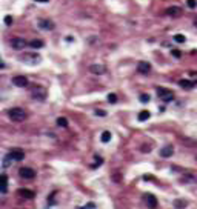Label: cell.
<instances>
[{"label": "cell", "mask_w": 197, "mask_h": 209, "mask_svg": "<svg viewBox=\"0 0 197 209\" xmlns=\"http://www.w3.org/2000/svg\"><path fill=\"white\" fill-rule=\"evenodd\" d=\"M191 78H193V83H197V72L191 74Z\"/></svg>", "instance_id": "cell-31"}, {"label": "cell", "mask_w": 197, "mask_h": 209, "mask_svg": "<svg viewBox=\"0 0 197 209\" xmlns=\"http://www.w3.org/2000/svg\"><path fill=\"white\" fill-rule=\"evenodd\" d=\"M96 115L105 117V115H106V111H103V109H96Z\"/></svg>", "instance_id": "cell-28"}, {"label": "cell", "mask_w": 197, "mask_h": 209, "mask_svg": "<svg viewBox=\"0 0 197 209\" xmlns=\"http://www.w3.org/2000/svg\"><path fill=\"white\" fill-rule=\"evenodd\" d=\"M174 154V148L171 146V144H166V146H163L160 149V155L163 158H168V157H171V155Z\"/></svg>", "instance_id": "cell-10"}, {"label": "cell", "mask_w": 197, "mask_h": 209, "mask_svg": "<svg viewBox=\"0 0 197 209\" xmlns=\"http://www.w3.org/2000/svg\"><path fill=\"white\" fill-rule=\"evenodd\" d=\"M26 45V42L23 39H13L11 40V46L14 48V49H23Z\"/></svg>", "instance_id": "cell-12"}, {"label": "cell", "mask_w": 197, "mask_h": 209, "mask_svg": "<svg viewBox=\"0 0 197 209\" xmlns=\"http://www.w3.org/2000/svg\"><path fill=\"white\" fill-rule=\"evenodd\" d=\"M8 155L11 157V160H17V162L25 158V154H23V151H20V149H14V151H11Z\"/></svg>", "instance_id": "cell-9"}, {"label": "cell", "mask_w": 197, "mask_h": 209, "mask_svg": "<svg viewBox=\"0 0 197 209\" xmlns=\"http://www.w3.org/2000/svg\"><path fill=\"white\" fill-rule=\"evenodd\" d=\"M39 28L40 29H45V31H51L52 28H54V23L51 22V20H48V19H42V20H39Z\"/></svg>", "instance_id": "cell-7"}, {"label": "cell", "mask_w": 197, "mask_h": 209, "mask_svg": "<svg viewBox=\"0 0 197 209\" xmlns=\"http://www.w3.org/2000/svg\"><path fill=\"white\" fill-rule=\"evenodd\" d=\"M171 54H173V57H176V58H180V57H182V52H180L179 49H173Z\"/></svg>", "instance_id": "cell-25"}, {"label": "cell", "mask_w": 197, "mask_h": 209, "mask_svg": "<svg viewBox=\"0 0 197 209\" xmlns=\"http://www.w3.org/2000/svg\"><path fill=\"white\" fill-rule=\"evenodd\" d=\"M19 175L22 177V178H25V180H31V178H34L36 177V171L28 168V166H23V168L19 169Z\"/></svg>", "instance_id": "cell-2"}, {"label": "cell", "mask_w": 197, "mask_h": 209, "mask_svg": "<svg viewBox=\"0 0 197 209\" xmlns=\"http://www.w3.org/2000/svg\"><path fill=\"white\" fill-rule=\"evenodd\" d=\"M57 125L62 126V128H66L68 126V120L65 119V117H59V119H57Z\"/></svg>", "instance_id": "cell-22"}, {"label": "cell", "mask_w": 197, "mask_h": 209, "mask_svg": "<svg viewBox=\"0 0 197 209\" xmlns=\"http://www.w3.org/2000/svg\"><path fill=\"white\" fill-rule=\"evenodd\" d=\"M187 5H188L191 9H194V8H196V0H187Z\"/></svg>", "instance_id": "cell-27"}, {"label": "cell", "mask_w": 197, "mask_h": 209, "mask_svg": "<svg viewBox=\"0 0 197 209\" xmlns=\"http://www.w3.org/2000/svg\"><path fill=\"white\" fill-rule=\"evenodd\" d=\"M100 140L103 143H108L109 140H111V132L109 131H105V132H102V137H100Z\"/></svg>", "instance_id": "cell-19"}, {"label": "cell", "mask_w": 197, "mask_h": 209, "mask_svg": "<svg viewBox=\"0 0 197 209\" xmlns=\"http://www.w3.org/2000/svg\"><path fill=\"white\" fill-rule=\"evenodd\" d=\"M137 71L142 72V74H148L151 71V65L148 62H139L137 63Z\"/></svg>", "instance_id": "cell-11"}, {"label": "cell", "mask_w": 197, "mask_h": 209, "mask_svg": "<svg viewBox=\"0 0 197 209\" xmlns=\"http://www.w3.org/2000/svg\"><path fill=\"white\" fill-rule=\"evenodd\" d=\"M196 158H197V155H196Z\"/></svg>", "instance_id": "cell-35"}, {"label": "cell", "mask_w": 197, "mask_h": 209, "mask_svg": "<svg viewBox=\"0 0 197 209\" xmlns=\"http://www.w3.org/2000/svg\"><path fill=\"white\" fill-rule=\"evenodd\" d=\"M31 95H32L34 99H37V100H43V99L46 97V92H45V89H43V88H40V86H34V88H32Z\"/></svg>", "instance_id": "cell-5"}, {"label": "cell", "mask_w": 197, "mask_h": 209, "mask_svg": "<svg viewBox=\"0 0 197 209\" xmlns=\"http://www.w3.org/2000/svg\"><path fill=\"white\" fill-rule=\"evenodd\" d=\"M157 94H159V97H160L163 101H171L174 99V94H173V91H169V89H163V88H159L157 89Z\"/></svg>", "instance_id": "cell-3"}, {"label": "cell", "mask_w": 197, "mask_h": 209, "mask_svg": "<svg viewBox=\"0 0 197 209\" xmlns=\"http://www.w3.org/2000/svg\"><path fill=\"white\" fill-rule=\"evenodd\" d=\"M6 183H8V177L0 175V192H6Z\"/></svg>", "instance_id": "cell-17"}, {"label": "cell", "mask_w": 197, "mask_h": 209, "mask_svg": "<svg viewBox=\"0 0 197 209\" xmlns=\"http://www.w3.org/2000/svg\"><path fill=\"white\" fill-rule=\"evenodd\" d=\"M174 40H176L177 43H185V35H182V34H176V35H174Z\"/></svg>", "instance_id": "cell-23"}, {"label": "cell", "mask_w": 197, "mask_h": 209, "mask_svg": "<svg viewBox=\"0 0 197 209\" xmlns=\"http://www.w3.org/2000/svg\"><path fill=\"white\" fill-rule=\"evenodd\" d=\"M83 209H96V205H94V203H89V205H86Z\"/></svg>", "instance_id": "cell-30"}, {"label": "cell", "mask_w": 197, "mask_h": 209, "mask_svg": "<svg viewBox=\"0 0 197 209\" xmlns=\"http://www.w3.org/2000/svg\"><path fill=\"white\" fill-rule=\"evenodd\" d=\"M108 101H109V103H116V101H117V95L111 92V94L108 95Z\"/></svg>", "instance_id": "cell-24"}, {"label": "cell", "mask_w": 197, "mask_h": 209, "mask_svg": "<svg viewBox=\"0 0 197 209\" xmlns=\"http://www.w3.org/2000/svg\"><path fill=\"white\" fill-rule=\"evenodd\" d=\"M22 60L26 62V63H39L40 57H39V54H23Z\"/></svg>", "instance_id": "cell-8"}, {"label": "cell", "mask_w": 197, "mask_h": 209, "mask_svg": "<svg viewBox=\"0 0 197 209\" xmlns=\"http://www.w3.org/2000/svg\"><path fill=\"white\" fill-rule=\"evenodd\" d=\"M36 2H42V3H46L48 0H36Z\"/></svg>", "instance_id": "cell-33"}, {"label": "cell", "mask_w": 197, "mask_h": 209, "mask_svg": "<svg viewBox=\"0 0 197 209\" xmlns=\"http://www.w3.org/2000/svg\"><path fill=\"white\" fill-rule=\"evenodd\" d=\"M29 46L39 49V48H43V42L42 40H32V42H29Z\"/></svg>", "instance_id": "cell-20"}, {"label": "cell", "mask_w": 197, "mask_h": 209, "mask_svg": "<svg viewBox=\"0 0 197 209\" xmlns=\"http://www.w3.org/2000/svg\"><path fill=\"white\" fill-rule=\"evenodd\" d=\"M188 206L187 200H182V198H177V200H174V208L176 209H185Z\"/></svg>", "instance_id": "cell-16"}, {"label": "cell", "mask_w": 197, "mask_h": 209, "mask_svg": "<svg viewBox=\"0 0 197 209\" xmlns=\"http://www.w3.org/2000/svg\"><path fill=\"white\" fill-rule=\"evenodd\" d=\"M139 99H140V101H143V103H146V101H149V95H148V94H142Z\"/></svg>", "instance_id": "cell-26"}, {"label": "cell", "mask_w": 197, "mask_h": 209, "mask_svg": "<svg viewBox=\"0 0 197 209\" xmlns=\"http://www.w3.org/2000/svg\"><path fill=\"white\" fill-rule=\"evenodd\" d=\"M13 83L17 88H25V86H28V78H26L25 76H17V77L13 78Z\"/></svg>", "instance_id": "cell-6"}, {"label": "cell", "mask_w": 197, "mask_h": 209, "mask_svg": "<svg viewBox=\"0 0 197 209\" xmlns=\"http://www.w3.org/2000/svg\"><path fill=\"white\" fill-rule=\"evenodd\" d=\"M19 195L23 197V198H32L36 194H34V191L26 189V187H22V189H19Z\"/></svg>", "instance_id": "cell-15"}, {"label": "cell", "mask_w": 197, "mask_h": 209, "mask_svg": "<svg viewBox=\"0 0 197 209\" xmlns=\"http://www.w3.org/2000/svg\"><path fill=\"white\" fill-rule=\"evenodd\" d=\"M179 85H180V86H182L183 89H191V88H193V82H191V80H187V78H182V80H180V82H179Z\"/></svg>", "instance_id": "cell-18"}, {"label": "cell", "mask_w": 197, "mask_h": 209, "mask_svg": "<svg viewBox=\"0 0 197 209\" xmlns=\"http://www.w3.org/2000/svg\"><path fill=\"white\" fill-rule=\"evenodd\" d=\"M143 200L146 203V206L149 209H156L157 208V198L152 195V194H145L143 195Z\"/></svg>", "instance_id": "cell-4"}, {"label": "cell", "mask_w": 197, "mask_h": 209, "mask_svg": "<svg viewBox=\"0 0 197 209\" xmlns=\"http://www.w3.org/2000/svg\"><path fill=\"white\" fill-rule=\"evenodd\" d=\"M8 117L13 122H23L26 119V112L22 108H13L8 111Z\"/></svg>", "instance_id": "cell-1"}, {"label": "cell", "mask_w": 197, "mask_h": 209, "mask_svg": "<svg viewBox=\"0 0 197 209\" xmlns=\"http://www.w3.org/2000/svg\"><path fill=\"white\" fill-rule=\"evenodd\" d=\"M166 14L176 19V17H179V15L182 14V9H180L179 6H169V8L166 9Z\"/></svg>", "instance_id": "cell-13"}, {"label": "cell", "mask_w": 197, "mask_h": 209, "mask_svg": "<svg viewBox=\"0 0 197 209\" xmlns=\"http://www.w3.org/2000/svg\"><path fill=\"white\" fill-rule=\"evenodd\" d=\"M194 25H196V26H197V20H196V22H194Z\"/></svg>", "instance_id": "cell-34"}, {"label": "cell", "mask_w": 197, "mask_h": 209, "mask_svg": "<svg viewBox=\"0 0 197 209\" xmlns=\"http://www.w3.org/2000/svg\"><path fill=\"white\" fill-rule=\"evenodd\" d=\"M3 68H5V63H3L2 60H0V69H3Z\"/></svg>", "instance_id": "cell-32"}, {"label": "cell", "mask_w": 197, "mask_h": 209, "mask_svg": "<svg viewBox=\"0 0 197 209\" xmlns=\"http://www.w3.org/2000/svg\"><path fill=\"white\" fill-rule=\"evenodd\" d=\"M89 71L92 74H97V76H102V74H105V66H102V65H91L89 66Z\"/></svg>", "instance_id": "cell-14"}, {"label": "cell", "mask_w": 197, "mask_h": 209, "mask_svg": "<svg viewBox=\"0 0 197 209\" xmlns=\"http://www.w3.org/2000/svg\"><path fill=\"white\" fill-rule=\"evenodd\" d=\"M149 111H142L140 112V114H139V120L140 122H145V120H148V119H149Z\"/></svg>", "instance_id": "cell-21"}, {"label": "cell", "mask_w": 197, "mask_h": 209, "mask_svg": "<svg viewBox=\"0 0 197 209\" xmlns=\"http://www.w3.org/2000/svg\"><path fill=\"white\" fill-rule=\"evenodd\" d=\"M13 23V19L9 17V15H6V17H5V25H11Z\"/></svg>", "instance_id": "cell-29"}]
</instances>
